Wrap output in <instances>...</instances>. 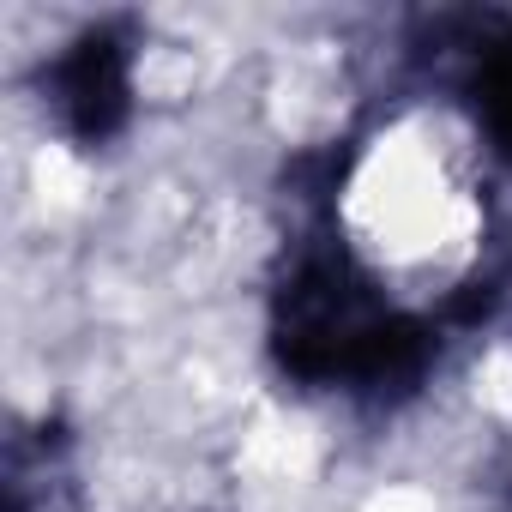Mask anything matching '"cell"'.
<instances>
[{"label":"cell","instance_id":"obj_1","mask_svg":"<svg viewBox=\"0 0 512 512\" xmlns=\"http://www.w3.org/2000/svg\"><path fill=\"white\" fill-rule=\"evenodd\" d=\"M272 350L302 386L386 398L428 374L440 326L392 302L344 241L320 235L290 253L272 296Z\"/></svg>","mask_w":512,"mask_h":512},{"label":"cell","instance_id":"obj_2","mask_svg":"<svg viewBox=\"0 0 512 512\" xmlns=\"http://www.w3.org/2000/svg\"><path fill=\"white\" fill-rule=\"evenodd\" d=\"M49 109L55 121L79 139V145H103L127 127L133 115V49L115 25L85 31L79 43H67L49 73H43Z\"/></svg>","mask_w":512,"mask_h":512},{"label":"cell","instance_id":"obj_3","mask_svg":"<svg viewBox=\"0 0 512 512\" xmlns=\"http://www.w3.org/2000/svg\"><path fill=\"white\" fill-rule=\"evenodd\" d=\"M476 115L500 157H512V25L482 43L476 55Z\"/></svg>","mask_w":512,"mask_h":512}]
</instances>
